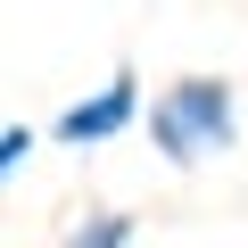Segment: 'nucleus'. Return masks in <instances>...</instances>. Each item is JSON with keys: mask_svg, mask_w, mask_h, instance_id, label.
<instances>
[{"mask_svg": "<svg viewBox=\"0 0 248 248\" xmlns=\"http://www.w3.org/2000/svg\"><path fill=\"white\" fill-rule=\"evenodd\" d=\"M133 240H141V223L124 215V207H99V215H83L66 232V248H133Z\"/></svg>", "mask_w": 248, "mask_h": 248, "instance_id": "nucleus-3", "label": "nucleus"}, {"mask_svg": "<svg viewBox=\"0 0 248 248\" xmlns=\"http://www.w3.org/2000/svg\"><path fill=\"white\" fill-rule=\"evenodd\" d=\"M149 149L166 157V166H207V157H223V149H240V91L223 83V75H182V83H166L157 99H149Z\"/></svg>", "mask_w": 248, "mask_h": 248, "instance_id": "nucleus-1", "label": "nucleus"}, {"mask_svg": "<svg viewBox=\"0 0 248 248\" xmlns=\"http://www.w3.org/2000/svg\"><path fill=\"white\" fill-rule=\"evenodd\" d=\"M42 149V133H33V124H0V182H9V174H25V157Z\"/></svg>", "mask_w": 248, "mask_h": 248, "instance_id": "nucleus-4", "label": "nucleus"}, {"mask_svg": "<svg viewBox=\"0 0 248 248\" xmlns=\"http://www.w3.org/2000/svg\"><path fill=\"white\" fill-rule=\"evenodd\" d=\"M133 116H141V75H133V66H116V75H108L91 99L58 108L50 141H66V149H108L116 133H133Z\"/></svg>", "mask_w": 248, "mask_h": 248, "instance_id": "nucleus-2", "label": "nucleus"}]
</instances>
